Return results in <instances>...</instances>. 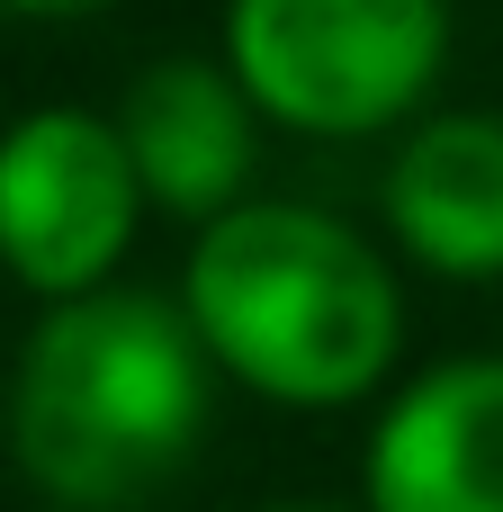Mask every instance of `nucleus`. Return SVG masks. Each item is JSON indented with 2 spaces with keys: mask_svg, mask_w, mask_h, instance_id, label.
I'll list each match as a JSON object with an SVG mask.
<instances>
[{
  "mask_svg": "<svg viewBox=\"0 0 503 512\" xmlns=\"http://www.w3.org/2000/svg\"><path fill=\"white\" fill-rule=\"evenodd\" d=\"M369 512H503V360L405 387L369 441Z\"/></svg>",
  "mask_w": 503,
  "mask_h": 512,
  "instance_id": "39448f33",
  "label": "nucleus"
},
{
  "mask_svg": "<svg viewBox=\"0 0 503 512\" xmlns=\"http://www.w3.org/2000/svg\"><path fill=\"white\" fill-rule=\"evenodd\" d=\"M9 9H36V18H72V9H99V0H9Z\"/></svg>",
  "mask_w": 503,
  "mask_h": 512,
  "instance_id": "6e6552de",
  "label": "nucleus"
},
{
  "mask_svg": "<svg viewBox=\"0 0 503 512\" xmlns=\"http://www.w3.org/2000/svg\"><path fill=\"white\" fill-rule=\"evenodd\" d=\"M270 512H333V504H270Z\"/></svg>",
  "mask_w": 503,
  "mask_h": 512,
  "instance_id": "1a4fd4ad",
  "label": "nucleus"
},
{
  "mask_svg": "<svg viewBox=\"0 0 503 512\" xmlns=\"http://www.w3.org/2000/svg\"><path fill=\"white\" fill-rule=\"evenodd\" d=\"M387 216L414 261L450 279L503 270V117H432L387 171Z\"/></svg>",
  "mask_w": 503,
  "mask_h": 512,
  "instance_id": "0eeeda50",
  "label": "nucleus"
},
{
  "mask_svg": "<svg viewBox=\"0 0 503 512\" xmlns=\"http://www.w3.org/2000/svg\"><path fill=\"white\" fill-rule=\"evenodd\" d=\"M135 162L108 117L36 108L0 135V252L27 288L90 297V279L135 234Z\"/></svg>",
  "mask_w": 503,
  "mask_h": 512,
  "instance_id": "20e7f679",
  "label": "nucleus"
},
{
  "mask_svg": "<svg viewBox=\"0 0 503 512\" xmlns=\"http://www.w3.org/2000/svg\"><path fill=\"white\" fill-rule=\"evenodd\" d=\"M441 0H234L225 54L252 108L306 135H369L405 117L441 72Z\"/></svg>",
  "mask_w": 503,
  "mask_h": 512,
  "instance_id": "7ed1b4c3",
  "label": "nucleus"
},
{
  "mask_svg": "<svg viewBox=\"0 0 503 512\" xmlns=\"http://www.w3.org/2000/svg\"><path fill=\"white\" fill-rule=\"evenodd\" d=\"M207 423V342L180 306L90 288L63 297L9 396L18 468L72 512H126L180 477Z\"/></svg>",
  "mask_w": 503,
  "mask_h": 512,
  "instance_id": "f257e3e1",
  "label": "nucleus"
},
{
  "mask_svg": "<svg viewBox=\"0 0 503 512\" xmlns=\"http://www.w3.org/2000/svg\"><path fill=\"white\" fill-rule=\"evenodd\" d=\"M198 342L261 396L351 405L396 360V288L378 252L315 207H234L189 252Z\"/></svg>",
  "mask_w": 503,
  "mask_h": 512,
  "instance_id": "f03ea898",
  "label": "nucleus"
},
{
  "mask_svg": "<svg viewBox=\"0 0 503 512\" xmlns=\"http://www.w3.org/2000/svg\"><path fill=\"white\" fill-rule=\"evenodd\" d=\"M126 162L135 180L171 207V216H234L243 180H252V90L198 54H171L153 72H135L126 90Z\"/></svg>",
  "mask_w": 503,
  "mask_h": 512,
  "instance_id": "423d86ee",
  "label": "nucleus"
}]
</instances>
